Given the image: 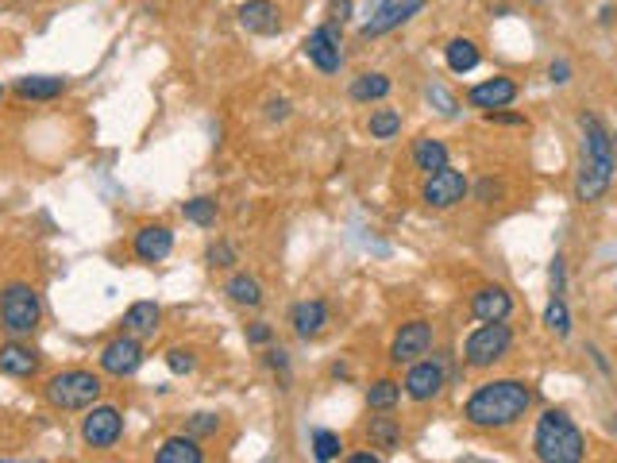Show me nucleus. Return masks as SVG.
<instances>
[{
  "label": "nucleus",
  "instance_id": "17",
  "mask_svg": "<svg viewBox=\"0 0 617 463\" xmlns=\"http://www.w3.org/2000/svg\"><path fill=\"white\" fill-rule=\"evenodd\" d=\"M471 313H475V321H483V325L510 321V313H513L510 290H506V286H483V290H475V298H471Z\"/></svg>",
  "mask_w": 617,
  "mask_h": 463
},
{
  "label": "nucleus",
  "instance_id": "21",
  "mask_svg": "<svg viewBox=\"0 0 617 463\" xmlns=\"http://www.w3.org/2000/svg\"><path fill=\"white\" fill-rule=\"evenodd\" d=\"M155 463H205V452L197 444V436L178 433V436H166L155 452Z\"/></svg>",
  "mask_w": 617,
  "mask_h": 463
},
{
  "label": "nucleus",
  "instance_id": "10",
  "mask_svg": "<svg viewBox=\"0 0 617 463\" xmlns=\"http://www.w3.org/2000/svg\"><path fill=\"white\" fill-rule=\"evenodd\" d=\"M101 371L112 375V379H132L135 371L143 367V340H135V336H116V340H108L105 348H101Z\"/></svg>",
  "mask_w": 617,
  "mask_h": 463
},
{
  "label": "nucleus",
  "instance_id": "35",
  "mask_svg": "<svg viewBox=\"0 0 617 463\" xmlns=\"http://www.w3.org/2000/svg\"><path fill=\"white\" fill-rule=\"evenodd\" d=\"M429 101H436V112H440V116H456V112H459L456 97H452V93H448V89H444L440 82L429 85Z\"/></svg>",
  "mask_w": 617,
  "mask_h": 463
},
{
  "label": "nucleus",
  "instance_id": "30",
  "mask_svg": "<svg viewBox=\"0 0 617 463\" xmlns=\"http://www.w3.org/2000/svg\"><path fill=\"white\" fill-rule=\"evenodd\" d=\"M367 132H371V139H394L402 132V112L375 109L371 112V120H367Z\"/></svg>",
  "mask_w": 617,
  "mask_h": 463
},
{
  "label": "nucleus",
  "instance_id": "27",
  "mask_svg": "<svg viewBox=\"0 0 617 463\" xmlns=\"http://www.w3.org/2000/svg\"><path fill=\"white\" fill-rule=\"evenodd\" d=\"M390 89L394 82L386 78V74H359L355 82H351V101H359V105H371V101H386L390 97Z\"/></svg>",
  "mask_w": 617,
  "mask_h": 463
},
{
  "label": "nucleus",
  "instance_id": "15",
  "mask_svg": "<svg viewBox=\"0 0 617 463\" xmlns=\"http://www.w3.org/2000/svg\"><path fill=\"white\" fill-rule=\"evenodd\" d=\"M240 28L247 35H278L282 31V12L274 0H243L240 4Z\"/></svg>",
  "mask_w": 617,
  "mask_h": 463
},
{
  "label": "nucleus",
  "instance_id": "19",
  "mask_svg": "<svg viewBox=\"0 0 617 463\" xmlns=\"http://www.w3.org/2000/svg\"><path fill=\"white\" fill-rule=\"evenodd\" d=\"M39 352L24 344V340H8L4 348H0V371L4 375H12V379H31L35 371H39Z\"/></svg>",
  "mask_w": 617,
  "mask_h": 463
},
{
  "label": "nucleus",
  "instance_id": "48",
  "mask_svg": "<svg viewBox=\"0 0 617 463\" xmlns=\"http://www.w3.org/2000/svg\"><path fill=\"white\" fill-rule=\"evenodd\" d=\"M533 4H540V0H533Z\"/></svg>",
  "mask_w": 617,
  "mask_h": 463
},
{
  "label": "nucleus",
  "instance_id": "25",
  "mask_svg": "<svg viewBox=\"0 0 617 463\" xmlns=\"http://www.w3.org/2000/svg\"><path fill=\"white\" fill-rule=\"evenodd\" d=\"M367 436H371V444L382 448V452H398V448H402V421H398V417H390V413L371 417Z\"/></svg>",
  "mask_w": 617,
  "mask_h": 463
},
{
  "label": "nucleus",
  "instance_id": "47",
  "mask_svg": "<svg viewBox=\"0 0 617 463\" xmlns=\"http://www.w3.org/2000/svg\"><path fill=\"white\" fill-rule=\"evenodd\" d=\"M0 97H4V85H0Z\"/></svg>",
  "mask_w": 617,
  "mask_h": 463
},
{
  "label": "nucleus",
  "instance_id": "32",
  "mask_svg": "<svg viewBox=\"0 0 617 463\" xmlns=\"http://www.w3.org/2000/svg\"><path fill=\"white\" fill-rule=\"evenodd\" d=\"M544 328H548L552 336H567V332H571V309H567L564 298L548 301V309H544Z\"/></svg>",
  "mask_w": 617,
  "mask_h": 463
},
{
  "label": "nucleus",
  "instance_id": "1",
  "mask_svg": "<svg viewBox=\"0 0 617 463\" xmlns=\"http://www.w3.org/2000/svg\"><path fill=\"white\" fill-rule=\"evenodd\" d=\"M579 128H583V143H579V166H575V197L583 205L602 201L610 182H614L617 170V155H614V139L602 128V120L594 112L579 116Z\"/></svg>",
  "mask_w": 617,
  "mask_h": 463
},
{
  "label": "nucleus",
  "instance_id": "28",
  "mask_svg": "<svg viewBox=\"0 0 617 463\" xmlns=\"http://www.w3.org/2000/svg\"><path fill=\"white\" fill-rule=\"evenodd\" d=\"M402 402V382L398 379H378L367 386V406L378 413H390V409Z\"/></svg>",
  "mask_w": 617,
  "mask_h": 463
},
{
  "label": "nucleus",
  "instance_id": "42",
  "mask_svg": "<svg viewBox=\"0 0 617 463\" xmlns=\"http://www.w3.org/2000/svg\"><path fill=\"white\" fill-rule=\"evenodd\" d=\"M267 367H270V371H282V375H290V359H286V352H282V348H270V352H267Z\"/></svg>",
  "mask_w": 617,
  "mask_h": 463
},
{
  "label": "nucleus",
  "instance_id": "39",
  "mask_svg": "<svg viewBox=\"0 0 617 463\" xmlns=\"http://www.w3.org/2000/svg\"><path fill=\"white\" fill-rule=\"evenodd\" d=\"M548 78L556 85H567L571 82V62H567V58H556V62L548 66Z\"/></svg>",
  "mask_w": 617,
  "mask_h": 463
},
{
  "label": "nucleus",
  "instance_id": "44",
  "mask_svg": "<svg viewBox=\"0 0 617 463\" xmlns=\"http://www.w3.org/2000/svg\"><path fill=\"white\" fill-rule=\"evenodd\" d=\"M267 116L270 120H286V116H290V101H282V97H278V101H270L267 105Z\"/></svg>",
  "mask_w": 617,
  "mask_h": 463
},
{
  "label": "nucleus",
  "instance_id": "41",
  "mask_svg": "<svg viewBox=\"0 0 617 463\" xmlns=\"http://www.w3.org/2000/svg\"><path fill=\"white\" fill-rule=\"evenodd\" d=\"M270 336H274V332H270L267 321H255V325L247 328V344H270Z\"/></svg>",
  "mask_w": 617,
  "mask_h": 463
},
{
  "label": "nucleus",
  "instance_id": "11",
  "mask_svg": "<svg viewBox=\"0 0 617 463\" xmlns=\"http://www.w3.org/2000/svg\"><path fill=\"white\" fill-rule=\"evenodd\" d=\"M432 348V325L429 321H405L398 332H394V340H390V363H398V367H409V363H421Z\"/></svg>",
  "mask_w": 617,
  "mask_h": 463
},
{
  "label": "nucleus",
  "instance_id": "24",
  "mask_svg": "<svg viewBox=\"0 0 617 463\" xmlns=\"http://www.w3.org/2000/svg\"><path fill=\"white\" fill-rule=\"evenodd\" d=\"M444 62H448L452 74H471V70L483 62V55H479V47H475L471 39L456 35V39H448V47H444Z\"/></svg>",
  "mask_w": 617,
  "mask_h": 463
},
{
  "label": "nucleus",
  "instance_id": "5",
  "mask_svg": "<svg viewBox=\"0 0 617 463\" xmlns=\"http://www.w3.org/2000/svg\"><path fill=\"white\" fill-rule=\"evenodd\" d=\"M43 321V298L31 282H8L0 290V328L12 340H27Z\"/></svg>",
  "mask_w": 617,
  "mask_h": 463
},
{
  "label": "nucleus",
  "instance_id": "7",
  "mask_svg": "<svg viewBox=\"0 0 617 463\" xmlns=\"http://www.w3.org/2000/svg\"><path fill=\"white\" fill-rule=\"evenodd\" d=\"M124 436V413L116 406H93L85 409V421H81V440L93 448V452H108L116 448Z\"/></svg>",
  "mask_w": 617,
  "mask_h": 463
},
{
  "label": "nucleus",
  "instance_id": "4",
  "mask_svg": "<svg viewBox=\"0 0 617 463\" xmlns=\"http://www.w3.org/2000/svg\"><path fill=\"white\" fill-rule=\"evenodd\" d=\"M43 394H47V402H51L54 409L78 413V409H93L101 402L105 382H101V375H93V371H85V367H70V371L51 375L47 386H43Z\"/></svg>",
  "mask_w": 617,
  "mask_h": 463
},
{
  "label": "nucleus",
  "instance_id": "40",
  "mask_svg": "<svg viewBox=\"0 0 617 463\" xmlns=\"http://www.w3.org/2000/svg\"><path fill=\"white\" fill-rule=\"evenodd\" d=\"M552 298H564V255L552 259Z\"/></svg>",
  "mask_w": 617,
  "mask_h": 463
},
{
  "label": "nucleus",
  "instance_id": "14",
  "mask_svg": "<svg viewBox=\"0 0 617 463\" xmlns=\"http://www.w3.org/2000/svg\"><path fill=\"white\" fill-rule=\"evenodd\" d=\"M467 101H471L475 109H483V112L506 109V105H513V101H517V82H513V78H506V74H498V78H486V82L471 85Z\"/></svg>",
  "mask_w": 617,
  "mask_h": 463
},
{
  "label": "nucleus",
  "instance_id": "46",
  "mask_svg": "<svg viewBox=\"0 0 617 463\" xmlns=\"http://www.w3.org/2000/svg\"><path fill=\"white\" fill-rule=\"evenodd\" d=\"M610 139H614V155H617V136H610Z\"/></svg>",
  "mask_w": 617,
  "mask_h": 463
},
{
  "label": "nucleus",
  "instance_id": "9",
  "mask_svg": "<svg viewBox=\"0 0 617 463\" xmlns=\"http://www.w3.org/2000/svg\"><path fill=\"white\" fill-rule=\"evenodd\" d=\"M305 58L321 70V74H336L344 66V39H340V28L332 24H321L317 31H309V39L301 43Z\"/></svg>",
  "mask_w": 617,
  "mask_h": 463
},
{
  "label": "nucleus",
  "instance_id": "12",
  "mask_svg": "<svg viewBox=\"0 0 617 463\" xmlns=\"http://www.w3.org/2000/svg\"><path fill=\"white\" fill-rule=\"evenodd\" d=\"M421 8H425V0H378L375 16L363 24V39H378V35H386V31L402 28L409 24L413 16H421Z\"/></svg>",
  "mask_w": 617,
  "mask_h": 463
},
{
  "label": "nucleus",
  "instance_id": "31",
  "mask_svg": "<svg viewBox=\"0 0 617 463\" xmlns=\"http://www.w3.org/2000/svg\"><path fill=\"white\" fill-rule=\"evenodd\" d=\"M344 452V440L332 429H313V460L317 463H332Z\"/></svg>",
  "mask_w": 617,
  "mask_h": 463
},
{
  "label": "nucleus",
  "instance_id": "20",
  "mask_svg": "<svg viewBox=\"0 0 617 463\" xmlns=\"http://www.w3.org/2000/svg\"><path fill=\"white\" fill-rule=\"evenodd\" d=\"M162 328V309L159 301H132L128 313H124V332L135 340H151Z\"/></svg>",
  "mask_w": 617,
  "mask_h": 463
},
{
  "label": "nucleus",
  "instance_id": "22",
  "mask_svg": "<svg viewBox=\"0 0 617 463\" xmlns=\"http://www.w3.org/2000/svg\"><path fill=\"white\" fill-rule=\"evenodd\" d=\"M66 93V78H51V74H27L16 82V97L24 101H54Z\"/></svg>",
  "mask_w": 617,
  "mask_h": 463
},
{
  "label": "nucleus",
  "instance_id": "45",
  "mask_svg": "<svg viewBox=\"0 0 617 463\" xmlns=\"http://www.w3.org/2000/svg\"><path fill=\"white\" fill-rule=\"evenodd\" d=\"M344 463H382V460H378V456H371V452H351Z\"/></svg>",
  "mask_w": 617,
  "mask_h": 463
},
{
  "label": "nucleus",
  "instance_id": "34",
  "mask_svg": "<svg viewBox=\"0 0 617 463\" xmlns=\"http://www.w3.org/2000/svg\"><path fill=\"white\" fill-rule=\"evenodd\" d=\"M216 429H220V413H193L186 425L189 436H209V433H216Z\"/></svg>",
  "mask_w": 617,
  "mask_h": 463
},
{
  "label": "nucleus",
  "instance_id": "29",
  "mask_svg": "<svg viewBox=\"0 0 617 463\" xmlns=\"http://www.w3.org/2000/svg\"><path fill=\"white\" fill-rule=\"evenodd\" d=\"M182 217L189 224H197V228H216L220 205H216L213 197H189V201H182Z\"/></svg>",
  "mask_w": 617,
  "mask_h": 463
},
{
  "label": "nucleus",
  "instance_id": "33",
  "mask_svg": "<svg viewBox=\"0 0 617 463\" xmlns=\"http://www.w3.org/2000/svg\"><path fill=\"white\" fill-rule=\"evenodd\" d=\"M166 367H170L174 375H193L197 359H193V352H189V348H170V352H166Z\"/></svg>",
  "mask_w": 617,
  "mask_h": 463
},
{
  "label": "nucleus",
  "instance_id": "26",
  "mask_svg": "<svg viewBox=\"0 0 617 463\" xmlns=\"http://www.w3.org/2000/svg\"><path fill=\"white\" fill-rule=\"evenodd\" d=\"M413 166H417V170H425V174L444 170V166H448V147H444L440 139L421 136L417 143H413Z\"/></svg>",
  "mask_w": 617,
  "mask_h": 463
},
{
  "label": "nucleus",
  "instance_id": "36",
  "mask_svg": "<svg viewBox=\"0 0 617 463\" xmlns=\"http://www.w3.org/2000/svg\"><path fill=\"white\" fill-rule=\"evenodd\" d=\"M205 259H209V267H236V263H240V255H236V247H232V244H224V240H220V244H213V247H209V255H205Z\"/></svg>",
  "mask_w": 617,
  "mask_h": 463
},
{
  "label": "nucleus",
  "instance_id": "16",
  "mask_svg": "<svg viewBox=\"0 0 617 463\" xmlns=\"http://www.w3.org/2000/svg\"><path fill=\"white\" fill-rule=\"evenodd\" d=\"M132 251L139 263H162V259L174 251V232H170L166 224H143V228L135 232Z\"/></svg>",
  "mask_w": 617,
  "mask_h": 463
},
{
  "label": "nucleus",
  "instance_id": "6",
  "mask_svg": "<svg viewBox=\"0 0 617 463\" xmlns=\"http://www.w3.org/2000/svg\"><path fill=\"white\" fill-rule=\"evenodd\" d=\"M513 348V328L506 321H494V325H479L467 340H463V359L467 367L486 371L494 363H502Z\"/></svg>",
  "mask_w": 617,
  "mask_h": 463
},
{
  "label": "nucleus",
  "instance_id": "38",
  "mask_svg": "<svg viewBox=\"0 0 617 463\" xmlns=\"http://www.w3.org/2000/svg\"><path fill=\"white\" fill-rule=\"evenodd\" d=\"M486 116V124H517V128H525V124H529V120H525V116H517V112H483Z\"/></svg>",
  "mask_w": 617,
  "mask_h": 463
},
{
  "label": "nucleus",
  "instance_id": "23",
  "mask_svg": "<svg viewBox=\"0 0 617 463\" xmlns=\"http://www.w3.org/2000/svg\"><path fill=\"white\" fill-rule=\"evenodd\" d=\"M224 294L236 301V305H243V309H259L263 305V282L255 278V274H232L228 278V286H224Z\"/></svg>",
  "mask_w": 617,
  "mask_h": 463
},
{
  "label": "nucleus",
  "instance_id": "43",
  "mask_svg": "<svg viewBox=\"0 0 617 463\" xmlns=\"http://www.w3.org/2000/svg\"><path fill=\"white\" fill-rule=\"evenodd\" d=\"M498 186H494V182H490V178H483V182H479V201H483V205H494V201H498Z\"/></svg>",
  "mask_w": 617,
  "mask_h": 463
},
{
  "label": "nucleus",
  "instance_id": "13",
  "mask_svg": "<svg viewBox=\"0 0 617 463\" xmlns=\"http://www.w3.org/2000/svg\"><path fill=\"white\" fill-rule=\"evenodd\" d=\"M402 390L413 402H432L440 390H444V367L436 359H421V363H409V375H405Z\"/></svg>",
  "mask_w": 617,
  "mask_h": 463
},
{
  "label": "nucleus",
  "instance_id": "37",
  "mask_svg": "<svg viewBox=\"0 0 617 463\" xmlns=\"http://www.w3.org/2000/svg\"><path fill=\"white\" fill-rule=\"evenodd\" d=\"M348 20H351V0H332L328 4V24L332 28H344Z\"/></svg>",
  "mask_w": 617,
  "mask_h": 463
},
{
  "label": "nucleus",
  "instance_id": "8",
  "mask_svg": "<svg viewBox=\"0 0 617 463\" xmlns=\"http://www.w3.org/2000/svg\"><path fill=\"white\" fill-rule=\"evenodd\" d=\"M471 193V182H467V174L463 170H452V166H444V170H436L425 178V190H421V201L429 205V209H456L459 201Z\"/></svg>",
  "mask_w": 617,
  "mask_h": 463
},
{
  "label": "nucleus",
  "instance_id": "18",
  "mask_svg": "<svg viewBox=\"0 0 617 463\" xmlns=\"http://www.w3.org/2000/svg\"><path fill=\"white\" fill-rule=\"evenodd\" d=\"M290 325L301 340H317L324 328H328V305L321 298H305L290 309Z\"/></svg>",
  "mask_w": 617,
  "mask_h": 463
},
{
  "label": "nucleus",
  "instance_id": "2",
  "mask_svg": "<svg viewBox=\"0 0 617 463\" xmlns=\"http://www.w3.org/2000/svg\"><path fill=\"white\" fill-rule=\"evenodd\" d=\"M533 409V386L521 379H494L483 382L467 406H463V417L467 425L475 429H510L517 425L525 413Z\"/></svg>",
  "mask_w": 617,
  "mask_h": 463
},
{
  "label": "nucleus",
  "instance_id": "3",
  "mask_svg": "<svg viewBox=\"0 0 617 463\" xmlns=\"http://www.w3.org/2000/svg\"><path fill=\"white\" fill-rule=\"evenodd\" d=\"M533 452L540 463H583L587 460V436L567 417L564 409H544L537 417Z\"/></svg>",
  "mask_w": 617,
  "mask_h": 463
}]
</instances>
